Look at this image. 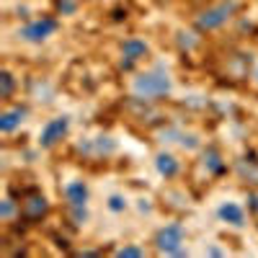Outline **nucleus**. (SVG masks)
Here are the masks:
<instances>
[{"mask_svg":"<svg viewBox=\"0 0 258 258\" xmlns=\"http://www.w3.org/2000/svg\"><path fill=\"white\" fill-rule=\"evenodd\" d=\"M11 91H13V78L8 73H3V98H8Z\"/></svg>","mask_w":258,"mask_h":258,"instance_id":"f8f14e48","label":"nucleus"},{"mask_svg":"<svg viewBox=\"0 0 258 258\" xmlns=\"http://www.w3.org/2000/svg\"><path fill=\"white\" fill-rule=\"evenodd\" d=\"M135 91L140 96H147V98L165 96L170 91V80L165 75H158V73H147V75H140L135 80Z\"/></svg>","mask_w":258,"mask_h":258,"instance_id":"f03ea898","label":"nucleus"},{"mask_svg":"<svg viewBox=\"0 0 258 258\" xmlns=\"http://www.w3.org/2000/svg\"><path fill=\"white\" fill-rule=\"evenodd\" d=\"M181 243H183V230H181V225H168V227L160 230V235H158V248L165 250V253L181 255V253H183V250H181Z\"/></svg>","mask_w":258,"mask_h":258,"instance_id":"7ed1b4c3","label":"nucleus"},{"mask_svg":"<svg viewBox=\"0 0 258 258\" xmlns=\"http://www.w3.org/2000/svg\"><path fill=\"white\" fill-rule=\"evenodd\" d=\"M44 212H47V199L44 197H31V199L24 202V214L29 220H39Z\"/></svg>","mask_w":258,"mask_h":258,"instance_id":"0eeeda50","label":"nucleus"},{"mask_svg":"<svg viewBox=\"0 0 258 258\" xmlns=\"http://www.w3.org/2000/svg\"><path fill=\"white\" fill-rule=\"evenodd\" d=\"M220 217L230 225H243V209L238 204H222L220 207Z\"/></svg>","mask_w":258,"mask_h":258,"instance_id":"1a4fd4ad","label":"nucleus"},{"mask_svg":"<svg viewBox=\"0 0 258 258\" xmlns=\"http://www.w3.org/2000/svg\"><path fill=\"white\" fill-rule=\"evenodd\" d=\"M26 114V109H13V111H6L3 116H0V129L3 132H13V129L21 124V116Z\"/></svg>","mask_w":258,"mask_h":258,"instance_id":"9d476101","label":"nucleus"},{"mask_svg":"<svg viewBox=\"0 0 258 258\" xmlns=\"http://www.w3.org/2000/svg\"><path fill=\"white\" fill-rule=\"evenodd\" d=\"M158 170H160L163 176H168V178H170V176H176V173H178V163H176V158H173V155H165V153L158 155Z\"/></svg>","mask_w":258,"mask_h":258,"instance_id":"9b49d317","label":"nucleus"},{"mask_svg":"<svg viewBox=\"0 0 258 258\" xmlns=\"http://www.w3.org/2000/svg\"><path fill=\"white\" fill-rule=\"evenodd\" d=\"M54 29H57V21H54V18H41V21H34V24H29L24 31H21V36L29 39V41H41V39H47Z\"/></svg>","mask_w":258,"mask_h":258,"instance_id":"20e7f679","label":"nucleus"},{"mask_svg":"<svg viewBox=\"0 0 258 258\" xmlns=\"http://www.w3.org/2000/svg\"><path fill=\"white\" fill-rule=\"evenodd\" d=\"M109 207H111L114 212H121V209H124V199H121V197H111V199H109Z\"/></svg>","mask_w":258,"mask_h":258,"instance_id":"ddd939ff","label":"nucleus"},{"mask_svg":"<svg viewBox=\"0 0 258 258\" xmlns=\"http://www.w3.org/2000/svg\"><path fill=\"white\" fill-rule=\"evenodd\" d=\"M64 194H68V199H70V204H73V207H83V204H85V199H88V188H85V183H83V181H73V183H68Z\"/></svg>","mask_w":258,"mask_h":258,"instance_id":"423d86ee","label":"nucleus"},{"mask_svg":"<svg viewBox=\"0 0 258 258\" xmlns=\"http://www.w3.org/2000/svg\"><path fill=\"white\" fill-rule=\"evenodd\" d=\"M68 126H70V121L64 119V116L52 119V121L44 126V132H41V147H52L57 140H62L64 132H68Z\"/></svg>","mask_w":258,"mask_h":258,"instance_id":"39448f33","label":"nucleus"},{"mask_svg":"<svg viewBox=\"0 0 258 258\" xmlns=\"http://www.w3.org/2000/svg\"><path fill=\"white\" fill-rule=\"evenodd\" d=\"M238 11V3L235 0H227V3H220V6H214V8H209V11H204L202 16H199V21H197V26L202 29V31H212V29H217V26H222L225 21Z\"/></svg>","mask_w":258,"mask_h":258,"instance_id":"f257e3e1","label":"nucleus"},{"mask_svg":"<svg viewBox=\"0 0 258 258\" xmlns=\"http://www.w3.org/2000/svg\"><path fill=\"white\" fill-rule=\"evenodd\" d=\"M121 52L129 59H140V57L147 54V44H145V41H140V39H126L124 44H121Z\"/></svg>","mask_w":258,"mask_h":258,"instance_id":"6e6552de","label":"nucleus"},{"mask_svg":"<svg viewBox=\"0 0 258 258\" xmlns=\"http://www.w3.org/2000/svg\"><path fill=\"white\" fill-rule=\"evenodd\" d=\"M119 255H142V250L140 248H121Z\"/></svg>","mask_w":258,"mask_h":258,"instance_id":"2eb2a0df","label":"nucleus"},{"mask_svg":"<svg viewBox=\"0 0 258 258\" xmlns=\"http://www.w3.org/2000/svg\"><path fill=\"white\" fill-rule=\"evenodd\" d=\"M11 214H13V204L6 202V204H3V217H11Z\"/></svg>","mask_w":258,"mask_h":258,"instance_id":"dca6fc26","label":"nucleus"},{"mask_svg":"<svg viewBox=\"0 0 258 258\" xmlns=\"http://www.w3.org/2000/svg\"><path fill=\"white\" fill-rule=\"evenodd\" d=\"M59 8H62L64 13H73V11H75V3H73V0H59Z\"/></svg>","mask_w":258,"mask_h":258,"instance_id":"4468645a","label":"nucleus"}]
</instances>
